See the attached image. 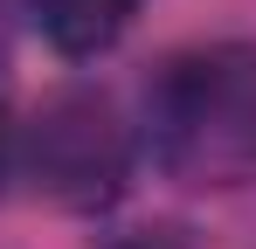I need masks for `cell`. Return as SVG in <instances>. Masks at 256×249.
Wrapping results in <instances>:
<instances>
[{
  "label": "cell",
  "instance_id": "obj_1",
  "mask_svg": "<svg viewBox=\"0 0 256 249\" xmlns=\"http://www.w3.org/2000/svg\"><path fill=\"white\" fill-rule=\"evenodd\" d=\"M138 146L194 194H236L256 180V42H201L146 83Z\"/></svg>",
  "mask_w": 256,
  "mask_h": 249
},
{
  "label": "cell",
  "instance_id": "obj_2",
  "mask_svg": "<svg viewBox=\"0 0 256 249\" xmlns=\"http://www.w3.org/2000/svg\"><path fill=\"white\" fill-rule=\"evenodd\" d=\"M14 152L21 173L35 180V194L56 208H111L132 187V160H138V138L118 118V104L104 90H56L35 118L14 132Z\"/></svg>",
  "mask_w": 256,
  "mask_h": 249
},
{
  "label": "cell",
  "instance_id": "obj_3",
  "mask_svg": "<svg viewBox=\"0 0 256 249\" xmlns=\"http://www.w3.org/2000/svg\"><path fill=\"white\" fill-rule=\"evenodd\" d=\"M21 7H28L35 35H42L56 56L90 62V56H104V48L138 21L146 0H21Z\"/></svg>",
  "mask_w": 256,
  "mask_h": 249
},
{
  "label": "cell",
  "instance_id": "obj_4",
  "mask_svg": "<svg viewBox=\"0 0 256 249\" xmlns=\"http://www.w3.org/2000/svg\"><path fill=\"white\" fill-rule=\"evenodd\" d=\"M104 249H194V242H187V228H173V222H146V228L111 236Z\"/></svg>",
  "mask_w": 256,
  "mask_h": 249
},
{
  "label": "cell",
  "instance_id": "obj_5",
  "mask_svg": "<svg viewBox=\"0 0 256 249\" xmlns=\"http://www.w3.org/2000/svg\"><path fill=\"white\" fill-rule=\"evenodd\" d=\"M14 132H21V124L7 118V97H0V173H7V160H14Z\"/></svg>",
  "mask_w": 256,
  "mask_h": 249
}]
</instances>
